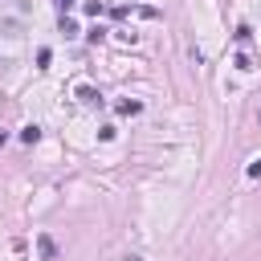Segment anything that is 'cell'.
Wrapping results in <instances>:
<instances>
[{
	"label": "cell",
	"instance_id": "52a82bcc",
	"mask_svg": "<svg viewBox=\"0 0 261 261\" xmlns=\"http://www.w3.org/2000/svg\"><path fill=\"white\" fill-rule=\"evenodd\" d=\"M232 65H237V69H245V73L253 69V61H249V53H237V61H232Z\"/></svg>",
	"mask_w": 261,
	"mask_h": 261
},
{
	"label": "cell",
	"instance_id": "4fadbf2b",
	"mask_svg": "<svg viewBox=\"0 0 261 261\" xmlns=\"http://www.w3.org/2000/svg\"><path fill=\"white\" fill-rule=\"evenodd\" d=\"M4 143H8V130H0V147H4Z\"/></svg>",
	"mask_w": 261,
	"mask_h": 261
},
{
	"label": "cell",
	"instance_id": "9c48e42d",
	"mask_svg": "<svg viewBox=\"0 0 261 261\" xmlns=\"http://www.w3.org/2000/svg\"><path fill=\"white\" fill-rule=\"evenodd\" d=\"M249 37H253V29H249V24H237V41H241V45H245V41H249Z\"/></svg>",
	"mask_w": 261,
	"mask_h": 261
},
{
	"label": "cell",
	"instance_id": "277c9868",
	"mask_svg": "<svg viewBox=\"0 0 261 261\" xmlns=\"http://www.w3.org/2000/svg\"><path fill=\"white\" fill-rule=\"evenodd\" d=\"M37 139H41V126H24V130H20V143H29V147H33Z\"/></svg>",
	"mask_w": 261,
	"mask_h": 261
},
{
	"label": "cell",
	"instance_id": "5bb4252c",
	"mask_svg": "<svg viewBox=\"0 0 261 261\" xmlns=\"http://www.w3.org/2000/svg\"><path fill=\"white\" fill-rule=\"evenodd\" d=\"M126 261H143V257H126Z\"/></svg>",
	"mask_w": 261,
	"mask_h": 261
},
{
	"label": "cell",
	"instance_id": "6da1fadb",
	"mask_svg": "<svg viewBox=\"0 0 261 261\" xmlns=\"http://www.w3.org/2000/svg\"><path fill=\"white\" fill-rule=\"evenodd\" d=\"M37 253H41V261H57V241L49 232H41L37 237Z\"/></svg>",
	"mask_w": 261,
	"mask_h": 261
},
{
	"label": "cell",
	"instance_id": "ba28073f",
	"mask_svg": "<svg viewBox=\"0 0 261 261\" xmlns=\"http://www.w3.org/2000/svg\"><path fill=\"white\" fill-rule=\"evenodd\" d=\"M86 37H90V41H94V45H98V41H102V37H106V29H102V24H94V29H90V33H86Z\"/></svg>",
	"mask_w": 261,
	"mask_h": 261
},
{
	"label": "cell",
	"instance_id": "7c38bea8",
	"mask_svg": "<svg viewBox=\"0 0 261 261\" xmlns=\"http://www.w3.org/2000/svg\"><path fill=\"white\" fill-rule=\"evenodd\" d=\"M53 4H57V12H61V16H65V12L73 8V0H53Z\"/></svg>",
	"mask_w": 261,
	"mask_h": 261
},
{
	"label": "cell",
	"instance_id": "3957f363",
	"mask_svg": "<svg viewBox=\"0 0 261 261\" xmlns=\"http://www.w3.org/2000/svg\"><path fill=\"white\" fill-rule=\"evenodd\" d=\"M143 110V102H135V98H126V102H118V114H139Z\"/></svg>",
	"mask_w": 261,
	"mask_h": 261
},
{
	"label": "cell",
	"instance_id": "5b68a950",
	"mask_svg": "<svg viewBox=\"0 0 261 261\" xmlns=\"http://www.w3.org/2000/svg\"><path fill=\"white\" fill-rule=\"evenodd\" d=\"M86 16H102V0H86Z\"/></svg>",
	"mask_w": 261,
	"mask_h": 261
},
{
	"label": "cell",
	"instance_id": "8992f818",
	"mask_svg": "<svg viewBox=\"0 0 261 261\" xmlns=\"http://www.w3.org/2000/svg\"><path fill=\"white\" fill-rule=\"evenodd\" d=\"M61 33H65V37H77V24H73L69 16H61Z\"/></svg>",
	"mask_w": 261,
	"mask_h": 261
},
{
	"label": "cell",
	"instance_id": "7a4b0ae2",
	"mask_svg": "<svg viewBox=\"0 0 261 261\" xmlns=\"http://www.w3.org/2000/svg\"><path fill=\"white\" fill-rule=\"evenodd\" d=\"M77 102H86V106H102V90H94V86H77Z\"/></svg>",
	"mask_w": 261,
	"mask_h": 261
},
{
	"label": "cell",
	"instance_id": "30bf717a",
	"mask_svg": "<svg viewBox=\"0 0 261 261\" xmlns=\"http://www.w3.org/2000/svg\"><path fill=\"white\" fill-rule=\"evenodd\" d=\"M49 61H53V53H49V49H37V65H41V69H45V65H49Z\"/></svg>",
	"mask_w": 261,
	"mask_h": 261
},
{
	"label": "cell",
	"instance_id": "8fae6325",
	"mask_svg": "<svg viewBox=\"0 0 261 261\" xmlns=\"http://www.w3.org/2000/svg\"><path fill=\"white\" fill-rule=\"evenodd\" d=\"M249 175H253V179H261V159H253V163H249Z\"/></svg>",
	"mask_w": 261,
	"mask_h": 261
}]
</instances>
